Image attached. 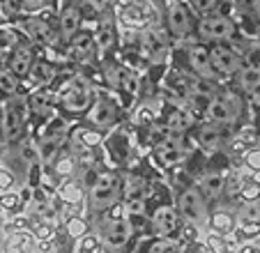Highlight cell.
Listing matches in <instances>:
<instances>
[{
	"label": "cell",
	"mask_w": 260,
	"mask_h": 253,
	"mask_svg": "<svg viewBox=\"0 0 260 253\" xmlns=\"http://www.w3.org/2000/svg\"><path fill=\"white\" fill-rule=\"evenodd\" d=\"M244 106H246V99L242 92L221 90V92H214V97H212L205 120L223 124V126H235L242 120V115H244Z\"/></svg>",
	"instance_id": "6da1fadb"
},
{
	"label": "cell",
	"mask_w": 260,
	"mask_h": 253,
	"mask_svg": "<svg viewBox=\"0 0 260 253\" xmlns=\"http://www.w3.org/2000/svg\"><path fill=\"white\" fill-rule=\"evenodd\" d=\"M94 90L83 76H74L69 78L64 85H60V90L55 92V102L60 104V108H64L67 113H85L92 108L94 104Z\"/></svg>",
	"instance_id": "7a4b0ae2"
},
{
	"label": "cell",
	"mask_w": 260,
	"mask_h": 253,
	"mask_svg": "<svg viewBox=\"0 0 260 253\" xmlns=\"http://www.w3.org/2000/svg\"><path fill=\"white\" fill-rule=\"evenodd\" d=\"M120 194H122V180L118 173H102L90 186V205L97 212H106L118 205Z\"/></svg>",
	"instance_id": "3957f363"
},
{
	"label": "cell",
	"mask_w": 260,
	"mask_h": 253,
	"mask_svg": "<svg viewBox=\"0 0 260 253\" xmlns=\"http://www.w3.org/2000/svg\"><path fill=\"white\" fill-rule=\"evenodd\" d=\"M124 212V205H115L106 209V219L102 221V237L111 248H122L132 239V224Z\"/></svg>",
	"instance_id": "277c9868"
},
{
	"label": "cell",
	"mask_w": 260,
	"mask_h": 253,
	"mask_svg": "<svg viewBox=\"0 0 260 253\" xmlns=\"http://www.w3.org/2000/svg\"><path fill=\"white\" fill-rule=\"evenodd\" d=\"M196 28H198L201 39L212 42V44H223V42H231V39L235 37V33H237L233 19H231V16H226V14H221V12L203 14Z\"/></svg>",
	"instance_id": "5b68a950"
},
{
	"label": "cell",
	"mask_w": 260,
	"mask_h": 253,
	"mask_svg": "<svg viewBox=\"0 0 260 253\" xmlns=\"http://www.w3.org/2000/svg\"><path fill=\"white\" fill-rule=\"evenodd\" d=\"M177 212L187 224H201L207 216V200L198 191V186H187L177 194Z\"/></svg>",
	"instance_id": "8992f818"
},
{
	"label": "cell",
	"mask_w": 260,
	"mask_h": 253,
	"mask_svg": "<svg viewBox=\"0 0 260 253\" xmlns=\"http://www.w3.org/2000/svg\"><path fill=\"white\" fill-rule=\"evenodd\" d=\"M120 19L129 28H150L157 19L150 0H120Z\"/></svg>",
	"instance_id": "52a82bcc"
},
{
	"label": "cell",
	"mask_w": 260,
	"mask_h": 253,
	"mask_svg": "<svg viewBox=\"0 0 260 253\" xmlns=\"http://www.w3.org/2000/svg\"><path fill=\"white\" fill-rule=\"evenodd\" d=\"M210 58H212V67H214V72L219 78L235 76V74H240V69H242V58L237 55V51L233 49L228 42H223V44H212Z\"/></svg>",
	"instance_id": "ba28073f"
},
{
	"label": "cell",
	"mask_w": 260,
	"mask_h": 253,
	"mask_svg": "<svg viewBox=\"0 0 260 253\" xmlns=\"http://www.w3.org/2000/svg\"><path fill=\"white\" fill-rule=\"evenodd\" d=\"M226 129L228 126L205 120L203 124H198L196 129H193V138H196L198 147H203L205 152H216V150H221V147L231 141Z\"/></svg>",
	"instance_id": "9c48e42d"
},
{
	"label": "cell",
	"mask_w": 260,
	"mask_h": 253,
	"mask_svg": "<svg viewBox=\"0 0 260 253\" xmlns=\"http://www.w3.org/2000/svg\"><path fill=\"white\" fill-rule=\"evenodd\" d=\"M184 156H187V147H184L182 138L166 136L154 145V159H157V164L164 166V168H173V166L182 164Z\"/></svg>",
	"instance_id": "30bf717a"
},
{
	"label": "cell",
	"mask_w": 260,
	"mask_h": 253,
	"mask_svg": "<svg viewBox=\"0 0 260 253\" xmlns=\"http://www.w3.org/2000/svg\"><path fill=\"white\" fill-rule=\"evenodd\" d=\"M187 60H189V69L198 76V81H207V83H214L216 72L212 67V58H210V49L201 44H193L187 49Z\"/></svg>",
	"instance_id": "8fae6325"
},
{
	"label": "cell",
	"mask_w": 260,
	"mask_h": 253,
	"mask_svg": "<svg viewBox=\"0 0 260 253\" xmlns=\"http://www.w3.org/2000/svg\"><path fill=\"white\" fill-rule=\"evenodd\" d=\"M166 21H168L171 35H175V37H184L191 30V12H189V7L182 0H173L168 5Z\"/></svg>",
	"instance_id": "7c38bea8"
},
{
	"label": "cell",
	"mask_w": 260,
	"mask_h": 253,
	"mask_svg": "<svg viewBox=\"0 0 260 253\" xmlns=\"http://www.w3.org/2000/svg\"><path fill=\"white\" fill-rule=\"evenodd\" d=\"M237 78H240V92L244 94V99L253 108H260V67L255 65L242 67Z\"/></svg>",
	"instance_id": "4fadbf2b"
},
{
	"label": "cell",
	"mask_w": 260,
	"mask_h": 253,
	"mask_svg": "<svg viewBox=\"0 0 260 253\" xmlns=\"http://www.w3.org/2000/svg\"><path fill=\"white\" fill-rule=\"evenodd\" d=\"M152 228L159 237H173L182 230V216L173 207H159L152 214Z\"/></svg>",
	"instance_id": "5bb4252c"
},
{
	"label": "cell",
	"mask_w": 260,
	"mask_h": 253,
	"mask_svg": "<svg viewBox=\"0 0 260 253\" xmlns=\"http://www.w3.org/2000/svg\"><path fill=\"white\" fill-rule=\"evenodd\" d=\"M88 117H90V124H92L94 129H108V126L115 124V120H118V108H115V104L108 97H102V94H99V97L94 99L92 108H90Z\"/></svg>",
	"instance_id": "9a60e30c"
},
{
	"label": "cell",
	"mask_w": 260,
	"mask_h": 253,
	"mask_svg": "<svg viewBox=\"0 0 260 253\" xmlns=\"http://www.w3.org/2000/svg\"><path fill=\"white\" fill-rule=\"evenodd\" d=\"M23 136V106L21 102H10L5 106V124H3V138L7 143H16Z\"/></svg>",
	"instance_id": "2e32d148"
},
{
	"label": "cell",
	"mask_w": 260,
	"mask_h": 253,
	"mask_svg": "<svg viewBox=\"0 0 260 253\" xmlns=\"http://www.w3.org/2000/svg\"><path fill=\"white\" fill-rule=\"evenodd\" d=\"M226 177L228 175L221 171H207L198 177L196 186H198V191L205 196L207 203H214V200H219L221 196H223V191H226Z\"/></svg>",
	"instance_id": "e0dca14e"
},
{
	"label": "cell",
	"mask_w": 260,
	"mask_h": 253,
	"mask_svg": "<svg viewBox=\"0 0 260 253\" xmlns=\"http://www.w3.org/2000/svg\"><path fill=\"white\" fill-rule=\"evenodd\" d=\"M5 253H40V239L28 228L10 233L5 242Z\"/></svg>",
	"instance_id": "ac0fdd59"
},
{
	"label": "cell",
	"mask_w": 260,
	"mask_h": 253,
	"mask_svg": "<svg viewBox=\"0 0 260 253\" xmlns=\"http://www.w3.org/2000/svg\"><path fill=\"white\" fill-rule=\"evenodd\" d=\"M193 126V115L189 108H171V113L166 115V132L168 136H175V138H182L184 134L191 132Z\"/></svg>",
	"instance_id": "d6986e66"
},
{
	"label": "cell",
	"mask_w": 260,
	"mask_h": 253,
	"mask_svg": "<svg viewBox=\"0 0 260 253\" xmlns=\"http://www.w3.org/2000/svg\"><path fill=\"white\" fill-rule=\"evenodd\" d=\"M143 55H145L150 62H161L168 55V42L166 35L157 33V30H150L143 37Z\"/></svg>",
	"instance_id": "ffe728a7"
},
{
	"label": "cell",
	"mask_w": 260,
	"mask_h": 253,
	"mask_svg": "<svg viewBox=\"0 0 260 253\" xmlns=\"http://www.w3.org/2000/svg\"><path fill=\"white\" fill-rule=\"evenodd\" d=\"M97 42H94L92 33H79L69 39V53L76 60H90L97 53Z\"/></svg>",
	"instance_id": "44dd1931"
},
{
	"label": "cell",
	"mask_w": 260,
	"mask_h": 253,
	"mask_svg": "<svg viewBox=\"0 0 260 253\" xmlns=\"http://www.w3.org/2000/svg\"><path fill=\"white\" fill-rule=\"evenodd\" d=\"M81 21H83V14H81L79 7H74V5L64 7L62 14H60V23H58L60 35H62L64 39H72L74 35H79L81 33Z\"/></svg>",
	"instance_id": "7402d4cb"
},
{
	"label": "cell",
	"mask_w": 260,
	"mask_h": 253,
	"mask_svg": "<svg viewBox=\"0 0 260 253\" xmlns=\"http://www.w3.org/2000/svg\"><path fill=\"white\" fill-rule=\"evenodd\" d=\"M32 65H35L32 51H30L28 46H16V49L12 51V55H10V62H7V67H10L19 78H23V76H30V69H32Z\"/></svg>",
	"instance_id": "603a6c76"
},
{
	"label": "cell",
	"mask_w": 260,
	"mask_h": 253,
	"mask_svg": "<svg viewBox=\"0 0 260 253\" xmlns=\"http://www.w3.org/2000/svg\"><path fill=\"white\" fill-rule=\"evenodd\" d=\"M111 83H113L115 90H120V92L129 94V97H134V94L138 92V76H136V72H134V69L115 67Z\"/></svg>",
	"instance_id": "cb8c5ba5"
},
{
	"label": "cell",
	"mask_w": 260,
	"mask_h": 253,
	"mask_svg": "<svg viewBox=\"0 0 260 253\" xmlns=\"http://www.w3.org/2000/svg\"><path fill=\"white\" fill-rule=\"evenodd\" d=\"M210 230L216 235H233L237 228V216L233 214V212H226V209H221V212H214V214H210Z\"/></svg>",
	"instance_id": "d4e9b609"
},
{
	"label": "cell",
	"mask_w": 260,
	"mask_h": 253,
	"mask_svg": "<svg viewBox=\"0 0 260 253\" xmlns=\"http://www.w3.org/2000/svg\"><path fill=\"white\" fill-rule=\"evenodd\" d=\"M228 145H231L233 152L244 154V152H249L251 147L258 145V134H255L253 126H240V132H237L235 136L228 141Z\"/></svg>",
	"instance_id": "484cf974"
},
{
	"label": "cell",
	"mask_w": 260,
	"mask_h": 253,
	"mask_svg": "<svg viewBox=\"0 0 260 253\" xmlns=\"http://www.w3.org/2000/svg\"><path fill=\"white\" fill-rule=\"evenodd\" d=\"M28 106H30V111H32L35 115H40V117L51 115V113H53V94L46 92L44 88L35 90V92L30 94V99H28Z\"/></svg>",
	"instance_id": "4316f807"
},
{
	"label": "cell",
	"mask_w": 260,
	"mask_h": 253,
	"mask_svg": "<svg viewBox=\"0 0 260 253\" xmlns=\"http://www.w3.org/2000/svg\"><path fill=\"white\" fill-rule=\"evenodd\" d=\"M94 42H97V49L99 51H106L113 46L115 42V25H113V19L111 16H104L99 21V28L94 33Z\"/></svg>",
	"instance_id": "83f0119b"
},
{
	"label": "cell",
	"mask_w": 260,
	"mask_h": 253,
	"mask_svg": "<svg viewBox=\"0 0 260 253\" xmlns=\"http://www.w3.org/2000/svg\"><path fill=\"white\" fill-rule=\"evenodd\" d=\"M30 78H32V83L37 85V90L46 88V85H49V83L55 78L53 65L44 62V60H37V62L32 65V69H30Z\"/></svg>",
	"instance_id": "f1b7e54d"
},
{
	"label": "cell",
	"mask_w": 260,
	"mask_h": 253,
	"mask_svg": "<svg viewBox=\"0 0 260 253\" xmlns=\"http://www.w3.org/2000/svg\"><path fill=\"white\" fill-rule=\"evenodd\" d=\"M64 134H67V122H64L62 117H51L49 124L42 129L40 143H62Z\"/></svg>",
	"instance_id": "f546056e"
},
{
	"label": "cell",
	"mask_w": 260,
	"mask_h": 253,
	"mask_svg": "<svg viewBox=\"0 0 260 253\" xmlns=\"http://www.w3.org/2000/svg\"><path fill=\"white\" fill-rule=\"evenodd\" d=\"M58 194L67 205H81V200H83V189H81V184L76 180H64L62 186L58 189Z\"/></svg>",
	"instance_id": "4dcf8cb0"
},
{
	"label": "cell",
	"mask_w": 260,
	"mask_h": 253,
	"mask_svg": "<svg viewBox=\"0 0 260 253\" xmlns=\"http://www.w3.org/2000/svg\"><path fill=\"white\" fill-rule=\"evenodd\" d=\"M143 253H180V248L173 237H154L145 244Z\"/></svg>",
	"instance_id": "1f68e13d"
},
{
	"label": "cell",
	"mask_w": 260,
	"mask_h": 253,
	"mask_svg": "<svg viewBox=\"0 0 260 253\" xmlns=\"http://www.w3.org/2000/svg\"><path fill=\"white\" fill-rule=\"evenodd\" d=\"M102 132L99 129H92V126H83L79 132L74 134V143H79V145H85V147H97L102 143Z\"/></svg>",
	"instance_id": "d6a6232c"
},
{
	"label": "cell",
	"mask_w": 260,
	"mask_h": 253,
	"mask_svg": "<svg viewBox=\"0 0 260 253\" xmlns=\"http://www.w3.org/2000/svg\"><path fill=\"white\" fill-rule=\"evenodd\" d=\"M19 90V76L10 67H0V92L14 97Z\"/></svg>",
	"instance_id": "836d02e7"
},
{
	"label": "cell",
	"mask_w": 260,
	"mask_h": 253,
	"mask_svg": "<svg viewBox=\"0 0 260 253\" xmlns=\"http://www.w3.org/2000/svg\"><path fill=\"white\" fill-rule=\"evenodd\" d=\"M28 33L32 35L37 42H42V44H49L51 39H53V30H51L42 19H30L28 21Z\"/></svg>",
	"instance_id": "e575fe53"
},
{
	"label": "cell",
	"mask_w": 260,
	"mask_h": 253,
	"mask_svg": "<svg viewBox=\"0 0 260 253\" xmlns=\"http://www.w3.org/2000/svg\"><path fill=\"white\" fill-rule=\"evenodd\" d=\"M235 237L242 242H251V239L260 237V221H240L235 228Z\"/></svg>",
	"instance_id": "d590c367"
},
{
	"label": "cell",
	"mask_w": 260,
	"mask_h": 253,
	"mask_svg": "<svg viewBox=\"0 0 260 253\" xmlns=\"http://www.w3.org/2000/svg\"><path fill=\"white\" fill-rule=\"evenodd\" d=\"M205 246L210 253H231V246H228L226 237L223 235H216V233H210L205 237Z\"/></svg>",
	"instance_id": "8d00e7d4"
},
{
	"label": "cell",
	"mask_w": 260,
	"mask_h": 253,
	"mask_svg": "<svg viewBox=\"0 0 260 253\" xmlns=\"http://www.w3.org/2000/svg\"><path fill=\"white\" fill-rule=\"evenodd\" d=\"M79 253H102V239L97 235H85L79 242Z\"/></svg>",
	"instance_id": "74e56055"
},
{
	"label": "cell",
	"mask_w": 260,
	"mask_h": 253,
	"mask_svg": "<svg viewBox=\"0 0 260 253\" xmlns=\"http://www.w3.org/2000/svg\"><path fill=\"white\" fill-rule=\"evenodd\" d=\"M242 161H244V166L251 173H260V145H255V147H251L249 152H244V154H242Z\"/></svg>",
	"instance_id": "f35d334b"
},
{
	"label": "cell",
	"mask_w": 260,
	"mask_h": 253,
	"mask_svg": "<svg viewBox=\"0 0 260 253\" xmlns=\"http://www.w3.org/2000/svg\"><path fill=\"white\" fill-rule=\"evenodd\" d=\"M19 207H21V196L10 194V191L0 196V209H5V212H16Z\"/></svg>",
	"instance_id": "ab89813d"
},
{
	"label": "cell",
	"mask_w": 260,
	"mask_h": 253,
	"mask_svg": "<svg viewBox=\"0 0 260 253\" xmlns=\"http://www.w3.org/2000/svg\"><path fill=\"white\" fill-rule=\"evenodd\" d=\"M35 235H37L40 242H51V237H53V226L46 224V221H40L37 228H35Z\"/></svg>",
	"instance_id": "60d3db41"
},
{
	"label": "cell",
	"mask_w": 260,
	"mask_h": 253,
	"mask_svg": "<svg viewBox=\"0 0 260 253\" xmlns=\"http://www.w3.org/2000/svg\"><path fill=\"white\" fill-rule=\"evenodd\" d=\"M69 235H74V237H85V235H88V226H85L79 216H74V219L69 221Z\"/></svg>",
	"instance_id": "b9f144b4"
},
{
	"label": "cell",
	"mask_w": 260,
	"mask_h": 253,
	"mask_svg": "<svg viewBox=\"0 0 260 253\" xmlns=\"http://www.w3.org/2000/svg\"><path fill=\"white\" fill-rule=\"evenodd\" d=\"M191 5L196 7L201 14H212V12L216 10V5H219V0H191Z\"/></svg>",
	"instance_id": "7bdbcfd3"
},
{
	"label": "cell",
	"mask_w": 260,
	"mask_h": 253,
	"mask_svg": "<svg viewBox=\"0 0 260 253\" xmlns=\"http://www.w3.org/2000/svg\"><path fill=\"white\" fill-rule=\"evenodd\" d=\"M46 3L49 0H21V10L25 12H40L46 7Z\"/></svg>",
	"instance_id": "ee69618b"
},
{
	"label": "cell",
	"mask_w": 260,
	"mask_h": 253,
	"mask_svg": "<svg viewBox=\"0 0 260 253\" xmlns=\"http://www.w3.org/2000/svg\"><path fill=\"white\" fill-rule=\"evenodd\" d=\"M72 171H74V159H62L55 164V175L60 177H67Z\"/></svg>",
	"instance_id": "f6af8a7d"
},
{
	"label": "cell",
	"mask_w": 260,
	"mask_h": 253,
	"mask_svg": "<svg viewBox=\"0 0 260 253\" xmlns=\"http://www.w3.org/2000/svg\"><path fill=\"white\" fill-rule=\"evenodd\" d=\"M12 186H14V177H12V173L0 171V191H3V194H7Z\"/></svg>",
	"instance_id": "bcb514c9"
},
{
	"label": "cell",
	"mask_w": 260,
	"mask_h": 253,
	"mask_svg": "<svg viewBox=\"0 0 260 253\" xmlns=\"http://www.w3.org/2000/svg\"><path fill=\"white\" fill-rule=\"evenodd\" d=\"M184 253H210V251H207V246L203 242H191L184 248Z\"/></svg>",
	"instance_id": "7dc6e473"
},
{
	"label": "cell",
	"mask_w": 260,
	"mask_h": 253,
	"mask_svg": "<svg viewBox=\"0 0 260 253\" xmlns=\"http://www.w3.org/2000/svg\"><path fill=\"white\" fill-rule=\"evenodd\" d=\"M251 7H253L255 19H260V0H251Z\"/></svg>",
	"instance_id": "c3c4849f"
},
{
	"label": "cell",
	"mask_w": 260,
	"mask_h": 253,
	"mask_svg": "<svg viewBox=\"0 0 260 253\" xmlns=\"http://www.w3.org/2000/svg\"><path fill=\"white\" fill-rule=\"evenodd\" d=\"M240 253H260V248H255V246H244V248H240Z\"/></svg>",
	"instance_id": "681fc988"
}]
</instances>
